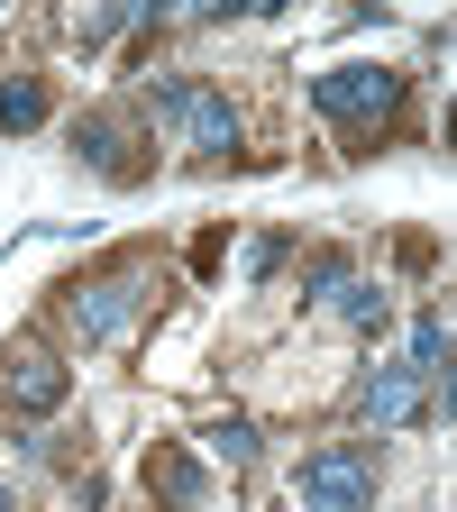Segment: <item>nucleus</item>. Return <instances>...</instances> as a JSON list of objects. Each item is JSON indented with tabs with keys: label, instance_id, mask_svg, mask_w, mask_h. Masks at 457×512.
<instances>
[{
	"label": "nucleus",
	"instance_id": "obj_1",
	"mask_svg": "<svg viewBox=\"0 0 457 512\" xmlns=\"http://www.w3.org/2000/svg\"><path fill=\"white\" fill-rule=\"evenodd\" d=\"M293 494H302V512H375V448H357V439L311 448Z\"/></svg>",
	"mask_w": 457,
	"mask_h": 512
},
{
	"label": "nucleus",
	"instance_id": "obj_2",
	"mask_svg": "<svg viewBox=\"0 0 457 512\" xmlns=\"http://www.w3.org/2000/svg\"><path fill=\"white\" fill-rule=\"evenodd\" d=\"M320 119H339V128H384L403 110V74L394 64H330V74L311 83Z\"/></svg>",
	"mask_w": 457,
	"mask_h": 512
},
{
	"label": "nucleus",
	"instance_id": "obj_3",
	"mask_svg": "<svg viewBox=\"0 0 457 512\" xmlns=\"http://www.w3.org/2000/svg\"><path fill=\"white\" fill-rule=\"evenodd\" d=\"M421 384H430V375H421L412 357H403V366H366V375H357V394H348V412H357L366 430H412V421L430 412Z\"/></svg>",
	"mask_w": 457,
	"mask_h": 512
},
{
	"label": "nucleus",
	"instance_id": "obj_4",
	"mask_svg": "<svg viewBox=\"0 0 457 512\" xmlns=\"http://www.w3.org/2000/svg\"><path fill=\"white\" fill-rule=\"evenodd\" d=\"M156 110L183 128V147H202V156H238V110L220 92H192V83H156Z\"/></svg>",
	"mask_w": 457,
	"mask_h": 512
},
{
	"label": "nucleus",
	"instance_id": "obj_5",
	"mask_svg": "<svg viewBox=\"0 0 457 512\" xmlns=\"http://www.w3.org/2000/svg\"><path fill=\"white\" fill-rule=\"evenodd\" d=\"M64 394H74V375H64L46 348H19V357H0V403H19V412H55Z\"/></svg>",
	"mask_w": 457,
	"mask_h": 512
},
{
	"label": "nucleus",
	"instance_id": "obj_6",
	"mask_svg": "<svg viewBox=\"0 0 457 512\" xmlns=\"http://www.w3.org/2000/svg\"><path fill=\"white\" fill-rule=\"evenodd\" d=\"M138 293H147L138 275H110V284H92V293H74V320H83V339H110V330H119V320H128V311H138Z\"/></svg>",
	"mask_w": 457,
	"mask_h": 512
},
{
	"label": "nucleus",
	"instance_id": "obj_7",
	"mask_svg": "<svg viewBox=\"0 0 457 512\" xmlns=\"http://www.w3.org/2000/svg\"><path fill=\"white\" fill-rule=\"evenodd\" d=\"M202 448H211L220 467H247V458H256V421H238V412H229V421H211V430H202Z\"/></svg>",
	"mask_w": 457,
	"mask_h": 512
},
{
	"label": "nucleus",
	"instance_id": "obj_8",
	"mask_svg": "<svg viewBox=\"0 0 457 512\" xmlns=\"http://www.w3.org/2000/svg\"><path fill=\"white\" fill-rule=\"evenodd\" d=\"M147 485H165V503H174V512L202 503V467H192V458H156V467H147Z\"/></svg>",
	"mask_w": 457,
	"mask_h": 512
},
{
	"label": "nucleus",
	"instance_id": "obj_9",
	"mask_svg": "<svg viewBox=\"0 0 457 512\" xmlns=\"http://www.w3.org/2000/svg\"><path fill=\"white\" fill-rule=\"evenodd\" d=\"M37 119H46V92H37L28 74H19V83H0V128H37Z\"/></svg>",
	"mask_w": 457,
	"mask_h": 512
},
{
	"label": "nucleus",
	"instance_id": "obj_10",
	"mask_svg": "<svg viewBox=\"0 0 457 512\" xmlns=\"http://www.w3.org/2000/svg\"><path fill=\"white\" fill-rule=\"evenodd\" d=\"M74 147H83L92 165H110V174H119V156H110V147H119V119H101V110H92V119L74 128Z\"/></svg>",
	"mask_w": 457,
	"mask_h": 512
},
{
	"label": "nucleus",
	"instance_id": "obj_11",
	"mask_svg": "<svg viewBox=\"0 0 457 512\" xmlns=\"http://www.w3.org/2000/svg\"><path fill=\"white\" fill-rule=\"evenodd\" d=\"M302 284H311V302H339L357 275H348V256H311V275H302Z\"/></svg>",
	"mask_w": 457,
	"mask_h": 512
},
{
	"label": "nucleus",
	"instance_id": "obj_12",
	"mask_svg": "<svg viewBox=\"0 0 457 512\" xmlns=\"http://www.w3.org/2000/svg\"><path fill=\"white\" fill-rule=\"evenodd\" d=\"M339 311L357 320V330H384V293H375V284H348V293H339Z\"/></svg>",
	"mask_w": 457,
	"mask_h": 512
},
{
	"label": "nucleus",
	"instance_id": "obj_13",
	"mask_svg": "<svg viewBox=\"0 0 457 512\" xmlns=\"http://www.w3.org/2000/svg\"><path fill=\"white\" fill-rule=\"evenodd\" d=\"M439 357H448V330H439V320H421V330H412V366H421V375H430V366H439Z\"/></svg>",
	"mask_w": 457,
	"mask_h": 512
},
{
	"label": "nucleus",
	"instance_id": "obj_14",
	"mask_svg": "<svg viewBox=\"0 0 457 512\" xmlns=\"http://www.w3.org/2000/svg\"><path fill=\"white\" fill-rule=\"evenodd\" d=\"M430 375H439V412L457 421V357H448V366H430Z\"/></svg>",
	"mask_w": 457,
	"mask_h": 512
},
{
	"label": "nucleus",
	"instance_id": "obj_15",
	"mask_svg": "<svg viewBox=\"0 0 457 512\" xmlns=\"http://www.w3.org/2000/svg\"><path fill=\"white\" fill-rule=\"evenodd\" d=\"M448 147H457V101H448Z\"/></svg>",
	"mask_w": 457,
	"mask_h": 512
}]
</instances>
